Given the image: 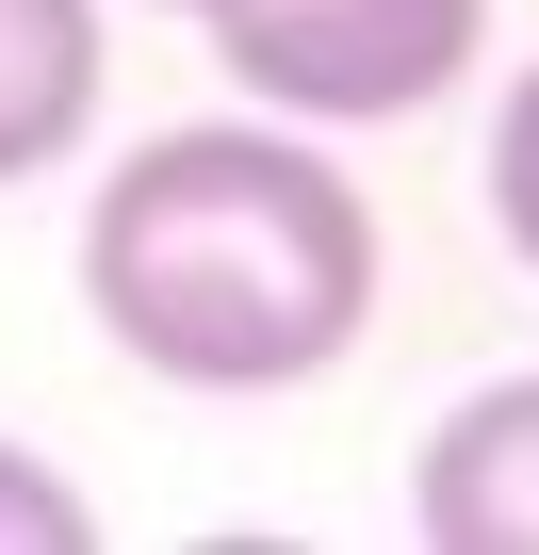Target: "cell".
I'll return each instance as SVG.
<instances>
[{"instance_id": "obj_1", "label": "cell", "mask_w": 539, "mask_h": 555, "mask_svg": "<svg viewBox=\"0 0 539 555\" xmlns=\"http://www.w3.org/2000/svg\"><path fill=\"white\" fill-rule=\"evenodd\" d=\"M82 311L164 392H311L376 327V196L295 115H180L82 196Z\"/></svg>"}, {"instance_id": "obj_2", "label": "cell", "mask_w": 539, "mask_h": 555, "mask_svg": "<svg viewBox=\"0 0 539 555\" xmlns=\"http://www.w3.org/2000/svg\"><path fill=\"white\" fill-rule=\"evenodd\" d=\"M196 34L245 82V115L393 131V115H441L490 66V0H213Z\"/></svg>"}, {"instance_id": "obj_3", "label": "cell", "mask_w": 539, "mask_h": 555, "mask_svg": "<svg viewBox=\"0 0 539 555\" xmlns=\"http://www.w3.org/2000/svg\"><path fill=\"white\" fill-rule=\"evenodd\" d=\"M409 522L441 555H539V376H490L425 425L409 457Z\"/></svg>"}, {"instance_id": "obj_4", "label": "cell", "mask_w": 539, "mask_h": 555, "mask_svg": "<svg viewBox=\"0 0 539 555\" xmlns=\"http://www.w3.org/2000/svg\"><path fill=\"white\" fill-rule=\"evenodd\" d=\"M115 82V0H0V180H50L99 131Z\"/></svg>"}, {"instance_id": "obj_5", "label": "cell", "mask_w": 539, "mask_h": 555, "mask_svg": "<svg viewBox=\"0 0 539 555\" xmlns=\"http://www.w3.org/2000/svg\"><path fill=\"white\" fill-rule=\"evenodd\" d=\"M0 555H99V506H82L34 441H0Z\"/></svg>"}, {"instance_id": "obj_6", "label": "cell", "mask_w": 539, "mask_h": 555, "mask_svg": "<svg viewBox=\"0 0 539 555\" xmlns=\"http://www.w3.org/2000/svg\"><path fill=\"white\" fill-rule=\"evenodd\" d=\"M490 229H506V261L539 278V66H523L506 115H490Z\"/></svg>"}, {"instance_id": "obj_7", "label": "cell", "mask_w": 539, "mask_h": 555, "mask_svg": "<svg viewBox=\"0 0 539 555\" xmlns=\"http://www.w3.org/2000/svg\"><path fill=\"white\" fill-rule=\"evenodd\" d=\"M164 17H213V0H164Z\"/></svg>"}]
</instances>
